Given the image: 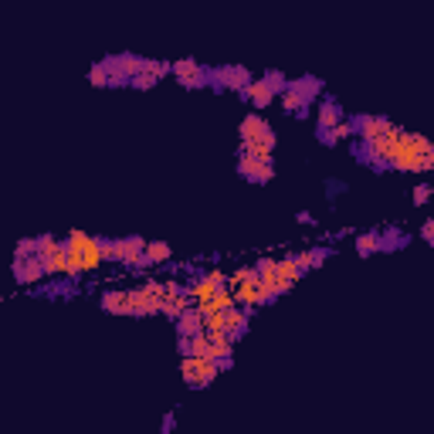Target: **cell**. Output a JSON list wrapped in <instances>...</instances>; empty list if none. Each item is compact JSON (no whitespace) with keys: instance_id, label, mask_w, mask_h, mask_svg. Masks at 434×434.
Here are the masks:
<instances>
[{"instance_id":"cell-1","label":"cell","mask_w":434,"mask_h":434,"mask_svg":"<svg viewBox=\"0 0 434 434\" xmlns=\"http://www.w3.org/2000/svg\"><path fill=\"white\" fill-rule=\"evenodd\" d=\"M360 160H370L373 167L387 163L401 173H428L434 170V143L421 133H407L390 123L377 140H360Z\"/></svg>"},{"instance_id":"cell-2","label":"cell","mask_w":434,"mask_h":434,"mask_svg":"<svg viewBox=\"0 0 434 434\" xmlns=\"http://www.w3.org/2000/svg\"><path fill=\"white\" fill-rule=\"evenodd\" d=\"M255 268H258V279H262L265 292H268V299H272V302H275L279 295H285L295 282L306 275V272L299 268V262H295V258H262Z\"/></svg>"},{"instance_id":"cell-3","label":"cell","mask_w":434,"mask_h":434,"mask_svg":"<svg viewBox=\"0 0 434 434\" xmlns=\"http://www.w3.org/2000/svg\"><path fill=\"white\" fill-rule=\"evenodd\" d=\"M65 245H68V258L75 265V275H82V272H99V268L108 262L106 238H92V234H85V231H72L65 238Z\"/></svg>"},{"instance_id":"cell-4","label":"cell","mask_w":434,"mask_h":434,"mask_svg":"<svg viewBox=\"0 0 434 434\" xmlns=\"http://www.w3.org/2000/svg\"><path fill=\"white\" fill-rule=\"evenodd\" d=\"M238 136H241V153H251V156H272L275 153V129L272 123L265 119L262 112H251L241 119L238 126Z\"/></svg>"},{"instance_id":"cell-5","label":"cell","mask_w":434,"mask_h":434,"mask_svg":"<svg viewBox=\"0 0 434 434\" xmlns=\"http://www.w3.org/2000/svg\"><path fill=\"white\" fill-rule=\"evenodd\" d=\"M106 258L126 268H150L146 262V238L140 234H129V238H112L106 241Z\"/></svg>"},{"instance_id":"cell-6","label":"cell","mask_w":434,"mask_h":434,"mask_svg":"<svg viewBox=\"0 0 434 434\" xmlns=\"http://www.w3.org/2000/svg\"><path fill=\"white\" fill-rule=\"evenodd\" d=\"M38 255L45 258L48 275H65V279H78L75 275V265L68 258V245L58 241L55 234H41L38 238Z\"/></svg>"},{"instance_id":"cell-7","label":"cell","mask_w":434,"mask_h":434,"mask_svg":"<svg viewBox=\"0 0 434 434\" xmlns=\"http://www.w3.org/2000/svg\"><path fill=\"white\" fill-rule=\"evenodd\" d=\"M180 377H184L187 387H211L217 377H221V367H217L214 357H194V353H187L180 360Z\"/></svg>"},{"instance_id":"cell-8","label":"cell","mask_w":434,"mask_h":434,"mask_svg":"<svg viewBox=\"0 0 434 434\" xmlns=\"http://www.w3.org/2000/svg\"><path fill=\"white\" fill-rule=\"evenodd\" d=\"M163 295H167V282L156 279H146L140 289H129L133 316H160L163 312Z\"/></svg>"},{"instance_id":"cell-9","label":"cell","mask_w":434,"mask_h":434,"mask_svg":"<svg viewBox=\"0 0 434 434\" xmlns=\"http://www.w3.org/2000/svg\"><path fill=\"white\" fill-rule=\"evenodd\" d=\"M106 68H108L112 85H133V78L146 68V58H136V55H108Z\"/></svg>"},{"instance_id":"cell-10","label":"cell","mask_w":434,"mask_h":434,"mask_svg":"<svg viewBox=\"0 0 434 434\" xmlns=\"http://www.w3.org/2000/svg\"><path fill=\"white\" fill-rule=\"evenodd\" d=\"M251 82V72L241 68V65H221V68H211V89H231V92H245Z\"/></svg>"},{"instance_id":"cell-11","label":"cell","mask_w":434,"mask_h":434,"mask_svg":"<svg viewBox=\"0 0 434 434\" xmlns=\"http://www.w3.org/2000/svg\"><path fill=\"white\" fill-rule=\"evenodd\" d=\"M238 173H241L248 184H268V180L275 177V160H272V156L241 153L238 156Z\"/></svg>"},{"instance_id":"cell-12","label":"cell","mask_w":434,"mask_h":434,"mask_svg":"<svg viewBox=\"0 0 434 434\" xmlns=\"http://www.w3.org/2000/svg\"><path fill=\"white\" fill-rule=\"evenodd\" d=\"M221 285H228V275H224L221 268H214V272H204V275H197V279L190 282V285H187V295H190L194 306H204V302L214 299V292Z\"/></svg>"},{"instance_id":"cell-13","label":"cell","mask_w":434,"mask_h":434,"mask_svg":"<svg viewBox=\"0 0 434 434\" xmlns=\"http://www.w3.org/2000/svg\"><path fill=\"white\" fill-rule=\"evenodd\" d=\"M173 75H177V82H180L184 89H204V85H211V72L201 68L194 58H180V62H173Z\"/></svg>"},{"instance_id":"cell-14","label":"cell","mask_w":434,"mask_h":434,"mask_svg":"<svg viewBox=\"0 0 434 434\" xmlns=\"http://www.w3.org/2000/svg\"><path fill=\"white\" fill-rule=\"evenodd\" d=\"M234 299H238V306H245V309H258L265 302H272L268 292H265L262 279H245V282H234Z\"/></svg>"},{"instance_id":"cell-15","label":"cell","mask_w":434,"mask_h":434,"mask_svg":"<svg viewBox=\"0 0 434 434\" xmlns=\"http://www.w3.org/2000/svg\"><path fill=\"white\" fill-rule=\"evenodd\" d=\"M48 275L45 258L41 255H31V258H14V279L21 285H38V282Z\"/></svg>"},{"instance_id":"cell-16","label":"cell","mask_w":434,"mask_h":434,"mask_svg":"<svg viewBox=\"0 0 434 434\" xmlns=\"http://www.w3.org/2000/svg\"><path fill=\"white\" fill-rule=\"evenodd\" d=\"M340 123H346V112H343L340 102H336L333 95L319 99V108H316V126H319V133H329V129H336Z\"/></svg>"},{"instance_id":"cell-17","label":"cell","mask_w":434,"mask_h":434,"mask_svg":"<svg viewBox=\"0 0 434 434\" xmlns=\"http://www.w3.org/2000/svg\"><path fill=\"white\" fill-rule=\"evenodd\" d=\"M194 302H190V295H187L184 285H177V282H167V295H163V316L167 319H180V312L190 309Z\"/></svg>"},{"instance_id":"cell-18","label":"cell","mask_w":434,"mask_h":434,"mask_svg":"<svg viewBox=\"0 0 434 434\" xmlns=\"http://www.w3.org/2000/svg\"><path fill=\"white\" fill-rule=\"evenodd\" d=\"M289 92L299 95L302 106H312L319 95H323V82L316 75H302V78H289Z\"/></svg>"},{"instance_id":"cell-19","label":"cell","mask_w":434,"mask_h":434,"mask_svg":"<svg viewBox=\"0 0 434 434\" xmlns=\"http://www.w3.org/2000/svg\"><path fill=\"white\" fill-rule=\"evenodd\" d=\"M248 319H251V309H245V306H231V309H224V333L238 343L245 333H248Z\"/></svg>"},{"instance_id":"cell-20","label":"cell","mask_w":434,"mask_h":434,"mask_svg":"<svg viewBox=\"0 0 434 434\" xmlns=\"http://www.w3.org/2000/svg\"><path fill=\"white\" fill-rule=\"evenodd\" d=\"M241 95H245V99H248L255 108H268L272 102H275V99H279V92H275V89H272L265 78H251L248 89H245Z\"/></svg>"},{"instance_id":"cell-21","label":"cell","mask_w":434,"mask_h":434,"mask_svg":"<svg viewBox=\"0 0 434 434\" xmlns=\"http://www.w3.org/2000/svg\"><path fill=\"white\" fill-rule=\"evenodd\" d=\"M180 353H194V357H214V340H211V333L204 329L197 336H180Z\"/></svg>"},{"instance_id":"cell-22","label":"cell","mask_w":434,"mask_h":434,"mask_svg":"<svg viewBox=\"0 0 434 434\" xmlns=\"http://www.w3.org/2000/svg\"><path fill=\"white\" fill-rule=\"evenodd\" d=\"M102 312H108V316H133V299H129V292L108 289L102 295Z\"/></svg>"},{"instance_id":"cell-23","label":"cell","mask_w":434,"mask_h":434,"mask_svg":"<svg viewBox=\"0 0 434 434\" xmlns=\"http://www.w3.org/2000/svg\"><path fill=\"white\" fill-rule=\"evenodd\" d=\"M197 333H204V312L197 306H190L177 319V336H197Z\"/></svg>"},{"instance_id":"cell-24","label":"cell","mask_w":434,"mask_h":434,"mask_svg":"<svg viewBox=\"0 0 434 434\" xmlns=\"http://www.w3.org/2000/svg\"><path fill=\"white\" fill-rule=\"evenodd\" d=\"M357 136L360 140H377L384 129L390 126V119H380V116H357Z\"/></svg>"},{"instance_id":"cell-25","label":"cell","mask_w":434,"mask_h":434,"mask_svg":"<svg viewBox=\"0 0 434 434\" xmlns=\"http://www.w3.org/2000/svg\"><path fill=\"white\" fill-rule=\"evenodd\" d=\"M333 255V248H306L295 255V262H299V268L302 272H316L319 265H326V258Z\"/></svg>"},{"instance_id":"cell-26","label":"cell","mask_w":434,"mask_h":434,"mask_svg":"<svg viewBox=\"0 0 434 434\" xmlns=\"http://www.w3.org/2000/svg\"><path fill=\"white\" fill-rule=\"evenodd\" d=\"M353 248H357L360 258H370L380 251V231H367V234H357V241H353Z\"/></svg>"},{"instance_id":"cell-27","label":"cell","mask_w":434,"mask_h":434,"mask_svg":"<svg viewBox=\"0 0 434 434\" xmlns=\"http://www.w3.org/2000/svg\"><path fill=\"white\" fill-rule=\"evenodd\" d=\"M173 258V248L167 241H146V262L150 265H167Z\"/></svg>"},{"instance_id":"cell-28","label":"cell","mask_w":434,"mask_h":434,"mask_svg":"<svg viewBox=\"0 0 434 434\" xmlns=\"http://www.w3.org/2000/svg\"><path fill=\"white\" fill-rule=\"evenodd\" d=\"M407 241H411V238H407L404 231H397V228H390V231H380V251H401Z\"/></svg>"},{"instance_id":"cell-29","label":"cell","mask_w":434,"mask_h":434,"mask_svg":"<svg viewBox=\"0 0 434 434\" xmlns=\"http://www.w3.org/2000/svg\"><path fill=\"white\" fill-rule=\"evenodd\" d=\"M146 62H150V58H146ZM156 82H163V78H160V75H156V72H153V68H143V72H140V75H136V78H133V89H140V92H150V89H153V85H156Z\"/></svg>"},{"instance_id":"cell-30","label":"cell","mask_w":434,"mask_h":434,"mask_svg":"<svg viewBox=\"0 0 434 434\" xmlns=\"http://www.w3.org/2000/svg\"><path fill=\"white\" fill-rule=\"evenodd\" d=\"M89 82H92L95 89H106V85H112V78H108L106 62H99V65H92V68H89Z\"/></svg>"},{"instance_id":"cell-31","label":"cell","mask_w":434,"mask_h":434,"mask_svg":"<svg viewBox=\"0 0 434 434\" xmlns=\"http://www.w3.org/2000/svg\"><path fill=\"white\" fill-rule=\"evenodd\" d=\"M31 255H38V238H24V241H17L14 258H31Z\"/></svg>"},{"instance_id":"cell-32","label":"cell","mask_w":434,"mask_h":434,"mask_svg":"<svg viewBox=\"0 0 434 434\" xmlns=\"http://www.w3.org/2000/svg\"><path fill=\"white\" fill-rule=\"evenodd\" d=\"M265 82H268V85H272V89H275V92H285V89H289V78L282 75V72H272V68H268V72H265Z\"/></svg>"},{"instance_id":"cell-33","label":"cell","mask_w":434,"mask_h":434,"mask_svg":"<svg viewBox=\"0 0 434 434\" xmlns=\"http://www.w3.org/2000/svg\"><path fill=\"white\" fill-rule=\"evenodd\" d=\"M343 190H346V184H343V180H336V177H329V180H326V197H329V201H336Z\"/></svg>"},{"instance_id":"cell-34","label":"cell","mask_w":434,"mask_h":434,"mask_svg":"<svg viewBox=\"0 0 434 434\" xmlns=\"http://www.w3.org/2000/svg\"><path fill=\"white\" fill-rule=\"evenodd\" d=\"M431 194H434V187H424V184H421V187H414V197H411V201L418 204V207H424V204L431 201Z\"/></svg>"},{"instance_id":"cell-35","label":"cell","mask_w":434,"mask_h":434,"mask_svg":"<svg viewBox=\"0 0 434 434\" xmlns=\"http://www.w3.org/2000/svg\"><path fill=\"white\" fill-rule=\"evenodd\" d=\"M421 238H424V241H428V245L434 248V217H431V221H424V224H421Z\"/></svg>"},{"instance_id":"cell-36","label":"cell","mask_w":434,"mask_h":434,"mask_svg":"<svg viewBox=\"0 0 434 434\" xmlns=\"http://www.w3.org/2000/svg\"><path fill=\"white\" fill-rule=\"evenodd\" d=\"M173 428H177V418H173V414H167V418H163V424H160V431H163V434H170Z\"/></svg>"},{"instance_id":"cell-37","label":"cell","mask_w":434,"mask_h":434,"mask_svg":"<svg viewBox=\"0 0 434 434\" xmlns=\"http://www.w3.org/2000/svg\"><path fill=\"white\" fill-rule=\"evenodd\" d=\"M217 367H221V373L231 370V367H234V357H217Z\"/></svg>"},{"instance_id":"cell-38","label":"cell","mask_w":434,"mask_h":434,"mask_svg":"<svg viewBox=\"0 0 434 434\" xmlns=\"http://www.w3.org/2000/svg\"><path fill=\"white\" fill-rule=\"evenodd\" d=\"M299 224H306V228H309V224H316V217H312L309 211H302V214H299Z\"/></svg>"}]
</instances>
